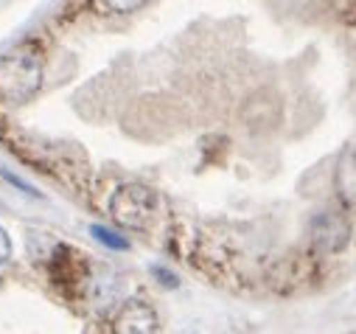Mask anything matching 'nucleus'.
<instances>
[{"instance_id":"1","label":"nucleus","mask_w":356,"mask_h":334,"mask_svg":"<svg viewBox=\"0 0 356 334\" xmlns=\"http://www.w3.org/2000/svg\"><path fill=\"white\" fill-rule=\"evenodd\" d=\"M42 81L40 56L31 48H17L15 54L0 59V99L9 104L29 102Z\"/></svg>"},{"instance_id":"2","label":"nucleus","mask_w":356,"mask_h":334,"mask_svg":"<svg viewBox=\"0 0 356 334\" xmlns=\"http://www.w3.org/2000/svg\"><path fill=\"white\" fill-rule=\"evenodd\" d=\"M157 197L146 186H124L110 200V214L127 228H146L154 214Z\"/></svg>"},{"instance_id":"3","label":"nucleus","mask_w":356,"mask_h":334,"mask_svg":"<svg viewBox=\"0 0 356 334\" xmlns=\"http://www.w3.org/2000/svg\"><path fill=\"white\" fill-rule=\"evenodd\" d=\"M314 241L325 250H342L348 241V225L342 216L325 211L323 216L314 219Z\"/></svg>"},{"instance_id":"4","label":"nucleus","mask_w":356,"mask_h":334,"mask_svg":"<svg viewBox=\"0 0 356 334\" xmlns=\"http://www.w3.org/2000/svg\"><path fill=\"white\" fill-rule=\"evenodd\" d=\"M154 326H157V320H154L152 309L143 306V303H129L127 312L118 320V328L121 331H152Z\"/></svg>"},{"instance_id":"5","label":"nucleus","mask_w":356,"mask_h":334,"mask_svg":"<svg viewBox=\"0 0 356 334\" xmlns=\"http://www.w3.org/2000/svg\"><path fill=\"white\" fill-rule=\"evenodd\" d=\"M90 233H93L102 244H107V247H113V250H129V241H127L124 236H118V233H113V230H107V228H102V225H93Z\"/></svg>"},{"instance_id":"6","label":"nucleus","mask_w":356,"mask_h":334,"mask_svg":"<svg viewBox=\"0 0 356 334\" xmlns=\"http://www.w3.org/2000/svg\"><path fill=\"white\" fill-rule=\"evenodd\" d=\"M102 3H104L110 12H135V9H140L143 3H149V0H102Z\"/></svg>"},{"instance_id":"7","label":"nucleus","mask_w":356,"mask_h":334,"mask_svg":"<svg viewBox=\"0 0 356 334\" xmlns=\"http://www.w3.org/2000/svg\"><path fill=\"white\" fill-rule=\"evenodd\" d=\"M9 253H12V241H9L6 230H3V228H0V264H3V262L9 259Z\"/></svg>"},{"instance_id":"8","label":"nucleus","mask_w":356,"mask_h":334,"mask_svg":"<svg viewBox=\"0 0 356 334\" xmlns=\"http://www.w3.org/2000/svg\"><path fill=\"white\" fill-rule=\"evenodd\" d=\"M152 273H154L157 278H163V284H165V287H177V278H174L171 273H165L163 267H152Z\"/></svg>"}]
</instances>
